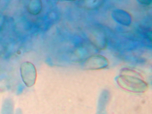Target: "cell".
<instances>
[{
    "instance_id": "obj_1",
    "label": "cell",
    "mask_w": 152,
    "mask_h": 114,
    "mask_svg": "<svg viewBox=\"0 0 152 114\" xmlns=\"http://www.w3.org/2000/svg\"><path fill=\"white\" fill-rule=\"evenodd\" d=\"M22 78L24 83L28 87H31L36 83L37 73L36 67L31 62L23 64L21 68Z\"/></svg>"
},
{
    "instance_id": "obj_2",
    "label": "cell",
    "mask_w": 152,
    "mask_h": 114,
    "mask_svg": "<svg viewBox=\"0 0 152 114\" xmlns=\"http://www.w3.org/2000/svg\"><path fill=\"white\" fill-rule=\"evenodd\" d=\"M28 10L32 14H39L42 9V3L41 1H32L28 7Z\"/></svg>"
},
{
    "instance_id": "obj_3",
    "label": "cell",
    "mask_w": 152,
    "mask_h": 114,
    "mask_svg": "<svg viewBox=\"0 0 152 114\" xmlns=\"http://www.w3.org/2000/svg\"><path fill=\"white\" fill-rule=\"evenodd\" d=\"M141 3L144 4L149 5L151 3L152 1H140Z\"/></svg>"
}]
</instances>
